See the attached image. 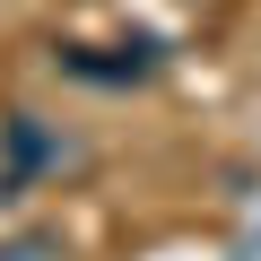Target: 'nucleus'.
Returning a JSON list of instances; mask_svg holds the SVG:
<instances>
[{
    "instance_id": "f257e3e1",
    "label": "nucleus",
    "mask_w": 261,
    "mask_h": 261,
    "mask_svg": "<svg viewBox=\"0 0 261 261\" xmlns=\"http://www.w3.org/2000/svg\"><path fill=\"white\" fill-rule=\"evenodd\" d=\"M53 252H61L53 235H27V244H9V252H0V261H53Z\"/></svg>"
}]
</instances>
